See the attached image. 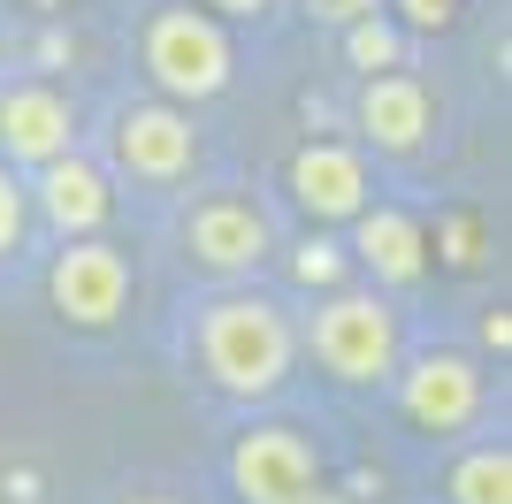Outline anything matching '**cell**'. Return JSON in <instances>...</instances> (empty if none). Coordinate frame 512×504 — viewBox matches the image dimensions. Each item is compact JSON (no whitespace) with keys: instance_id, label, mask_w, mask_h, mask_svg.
<instances>
[{"instance_id":"obj_14","label":"cell","mask_w":512,"mask_h":504,"mask_svg":"<svg viewBox=\"0 0 512 504\" xmlns=\"http://www.w3.org/2000/svg\"><path fill=\"white\" fill-rule=\"evenodd\" d=\"M444 497L451 504H512V451L505 443H474L467 459L451 466Z\"/></svg>"},{"instance_id":"obj_2","label":"cell","mask_w":512,"mask_h":504,"mask_svg":"<svg viewBox=\"0 0 512 504\" xmlns=\"http://www.w3.org/2000/svg\"><path fill=\"white\" fill-rule=\"evenodd\" d=\"M146 77L169 100H214L230 84V31L214 23V8H161L146 23Z\"/></svg>"},{"instance_id":"obj_10","label":"cell","mask_w":512,"mask_h":504,"mask_svg":"<svg viewBox=\"0 0 512 504\" xmlns=\"http://www.w3.org/2000/svg\"><path fill=\"white\" fill-rule=\"evenodd\" d=\"M291 199H299L314 222H352L367 207V161L352 146H299L291 153Z\"/></svg>"},{"instance_id":"obj_11","label":"cell","mask_w":512,"mask_h":504,"mask_svg":"<svg viewBox=\"0 0 512 504\" xmlns=\"http://www.w3.org/2000/svg\"><path fill=\"white\" fill-rule=\"evenodd\" d=\"M436 123V100H428V84L406 77V69H383V77H367L360 92V130L375 138L383 153H413Z\"/></svg>"},{"instance_id":"obj_20","label":"cell","mask_w":512,"mask_h":504,"mask_svg":"<svg viewBox=\"0 0 512 504\" xmlns=\"http://www.w3.org/2000/svg\"><path fill=\"white\" fill-rule=\"evenodd\" d=\"M207 8H222V16H260V8H276V0H207Z\"/></svg>"},{"instance_id":"obj_15","label":"cell","mask_w":512,"mask_h":504,"mask_svg":"<svg viewBox=\"0 0 512 504\" xmlns=\"http://www.w3.org/2000/svg\"><path fill=\"white\" fill-rule=\"evenodd\" d=\"M344 54H352V69H367V77H383V69H398L406 39H398V23H383V8H375V16L344 23Z\"/></svg>"},{"instance_id":"obj_7","label":"cell","mask_w":512,"mask_h":504,"mask_svg":"<svg viewBox=\"0 0 512 504\" xmlns=\"http://www.w3.org/2000/svg\"><path fill=\"white\" fill-rule=\"evenodd\" d=\"M184 245H192V260L214 268V275H253L276 237H268V214H260L253 199L214 191V199H199V207L184 214Z\"/></svg>"},{"instance_id":"obj_9","label":"cell","mask_w":512,"mask_h":504,"mask_svg":"<svg viewBox=\"0 0 512 504\" xmlns=\"http://www.w3.org/2000/svg\"><path fill=\"white\" fill-rule=\"evenodd\" d=\"M0 153L16 168H46L77 153V107L54 84H8L0 92Z\"/></svg>"},{"instance_id":"obj_3","label":"cell","mask_w":512,"mask_h":504,"mask_svg":"<svg viewBox=\"0 0 512 504\" xmlns=\"http://www.w3.org/2000/svg\"><path fill=\"white\" fill-rule=\"evenodd\" d=\"M314 359L329 367L337 382H383L398 367V314H390L375 291H337L314 306V329H306Z\"/></svg>"},{"instance_id":"obj_6","label":"cell","mask_w":512,"mask_h":504,"mask_svg":"<svg viewBox=\"0 0 512 504\" xmlns=\"http://www.w3.org/2000/svg\"><path fill=\"white\" fill-rule=\"evenodd\" d=\"M398 405H406L413 428L451 436V428H467V420L482 413V367H474L467 352H421L406 375H398Z\"/></svg>"},{"instance_id":"obj_16","label":"cell","mask_w":512,"mask_h":504,"mask_svg":"<svg viewBox=\"0 0 512 504\" xmlns=\"http://www.w3.org/2000/svg\"><path fill=\"white\" fill-rule=\"evenodd\" d=\"M23 222H31V199H23V184L0 168V260L23 245Z\"/></svg>"},{"instance_id":"obj_8","label":"cell","mask_w":512,"mask_h":504,"mask_svg":"<svg viewBox=\"0 0 512 504\" xmlns=\"http://www.w3.org/2000/svg\"><path fill=\"white\" fill-rule=\"evenodd\" d=\"M107 146H115V168H130L138 184H176L199 161V130L176 107H123L115 130H107Z\"/></svg>"},{"instance_id":"obj_19","label":"cell","mask_w":512,"mask_h":504,"mask_svg":"<svg viewBox=\"0 0 512 504\" xmlns=\"http://www.w3.org/2000/svg\"><path fill=\"white\" fill-rule=\"evenodd\" d=\"M337 275V245H306L299 252V283H329Z\"/></svg>"},{"instance_id":"obj_12","label":"cell","mask_w":512,"mask_h":504,"mask_svg":"<svg viewBox=\"0 0 512 504\" xmlns=\"http://www.w3.org/2000/svg\"><path fill=\"white\" fill-rule=\"evenodd\" d=\"M31 199H39V214H46L62 237H100V222L115 214V199H107V176H100L92 161H77V153L46 161V168H39V184H31Z\"/></svg>"},{"instance_id":"obj_4","label":"cell","mask_w":512,"mask_h":504,"mask_svg":"<svg viewBox=\"0 0 512 504\" xmlns=\"http://www.w3.org/2000/svg\"><path fill=\"white\" fill-rule=\"evenodd\" d=\"M230 482L245 504H321V451L299 428H253L230 451Z\"/></svg>"},{"instance_id":"obj_21","label":"cell","mask_w":512,"mask_h":504,"mask_svg":"<svg viewBox=\"0 0 512 504\" xmlns=\"http://www.w3.org/2000/svg\"><path fill=\"white\" fill-rule=\"evenodd\" d=\"M130 504H176V497H130Z\"/></svg>"},{"instance_id":"obj_17","label":"cell","mask_w":512,"mask_h":504,"mask_svg":"<svg viewBox=\"0 0 512 504\" xmlns=\"http://www.w3.org/2000/svg\"><path fill=\"white\" fill-rule=\"evenodd\" d=\"M390 8H398L413 31H444V23L459 16V0H390Z\"/></svg>"},{"instance_id":"obj_5","label":"cell","mask_w":512,"mask_h":504,"mask_svg":"<svg viewBox=\"0 0 512 504\" xmlns=\"http://www.w3.org/2000/svg\"><path fill=\"white\" fill-rule=\"evenodd\" d=\"M46 291H54V314L77 321V329H107V321L123 314L130 298V260L107 237H69L54 275H46Z\"/></svg>"},{"instance_id":"obj_18","label":"cell","mask_w":512,"mask_h":504,"mask_svg":"<svg viewBox=\"0 0 512 504\" xmlns=\"http://www.w3.org/2000/svg\"><path fill=\"white\" fill-rule=\"evenodd\" d=\"M375 8H383V0H306V16H321V23H360V16H375Z\"/></svg>"},{"instance_id":"obj_13","label":"cell","mask_w":512,"mask_h":504,"mask_svg":"<svg viewBox=\"0 0 512 504\" xmlns=\"http://www.w3.org/2000/svg\"><path fill=\"white\" fill-rule=\"evenodd\" d=\"M352 222H360V230H352V252H360V268L375 275V283H421L428 237H421V222H413V214H398V207H360Z\"/></svg>"},{"instance_id":"obj_1","label":"cell","mask_w":512,"mask_h":504,"mask_svg":"<svg viewBox=\"0 0 512 504\" xmlns=\"http://www.w3.org/2000/svg\"><path fill=\"white\" fill-rule=\"evenodd\" d=\"M199 367L222 398H276L291 359H299V329L276 298L260 291H222L199 306Z\"/></svg>"}]
</instances>
